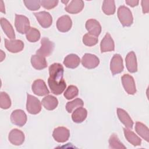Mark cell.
Instances as JSON below:
<instances>
[{
	"instance_id": "cell-1",
	"label": "cell",
	"mask_w": 149,
	"mask_h": 149,
	"mask_svg": "<svg viewBox=\"0 0 149 149\" xmlns=\"http://www.w3.org/2000/svg\"><path fill=\"white\" fill-rule=\"evenodd\" d=\"M49 77L48 84L52 92L55 95H60L66 87V83L63 79L64 69L59 63H54L49 67Z\"/></svg>"
},
{
	"instance_id": "cell-2",
	"label": "cell",
	"mask_w": 149,
	"mask_h": 149,
	"mask_svg": "<svg viewBox=\"0 0 149 149\" xmlns=\"http://www.w3.org/2000/svg\"><path fill=\"white\" fill-rule=\"evenodd\" d=\"M118 17L123 27H129L133 22V17L130 10L125 5L120 6L117 12Z\"/></svg>"
},
{
	"instance_id": "cell-3",
	"label": "cell",
	"mask_w": 149,
	"mask_h": 149,
	"mask_svg": "<svg viewBox=\"0 0 149 149\" xmlns=\"http://www.w3.org/2000/svg\"><path fill=\"white\" fill-rule=\"evenodd\" d=\"M15 26L17 32L20 34L26 33L30 29V21L29 19L22 15H15Z\"/></svg>"
},
{
	"instance_id": "cell-4",
	"label": "cell",
	"mask_w": 149,
	"mask_h": 149,
	"mask_svg": "<svg viewBox=\"0 0 149 149\" xmlns=\"http://www.w3.org/2000/svg\"><path fill=\"white\" fill-rule=\"evenodd\" d=\"M54 47V42L47 37H43L41 40V47L36 51V54L43 57L49 56L52 53Z\"/></svg>"
},
{
	"instance_id": "cell-5",
	"label": "cell",
	"mask_w": 149,
	"mask_h": 149,
	"mask_svg": "<svg viewBox=\"0 0 149 149\" xmlns=\"http://www.w3.org/2000/svg\"><path fill=\"white\" fill-rule=\"evenodd\" d=\"M26 109L29 113L33 115L38 113L41 110V104L40 100L28 93L27 94Z\"/></svg>"
},
{
	"instance_id": "cell-6",
	"label": "cell",
	"mask_w": 149,
	"mask_h": 149,
	"mask_svg": "<svg viewBox=\"0 0 149 149\" xmlns=\"http://www.w3.org/2000/svg\"><path fill=\"white\" fill-rule=\"evenodd\" d=\"M122 83L126 92L130 95H134L136 93V88L134 78L129 74H123L122 77Z\"/></svg>"
},
{
	"instance_id": "cell-7",
	"label": "cell",
	"mask_w": 149,
	"mask_h": 149,
	"mask_svg": "<svg viewBox=\"0 0 149 149\" xmlns=\"http://www.w3.org/2000/svg\"><path fill=\"white\" fill-rule=\"evenodd\" d=\"M124 69L123 59L120 54H115L112 58L110 62V70L112 74H115L120 73Z\"/></svg>"
},
{
	"instance_id": "cell-8",
	"label": "cell",
	"mask_w": 149,
	"mask_h": 149,
	"mask_svg": "<svg viewBox=\"0 0 149 149\" xmlns=\"http://www.w3.org/2000/svg\"><path fill=\"white\" fill-rule=\"evenodd\" d=\"M27 115L24 111L22 109L14 110L10 115L11 122L18 126L22 127L27 122Z\"/></svg>"
},
{
	"instance_id": "cell-9",
	"label": "cell",
	"mask_w": 149,
	"mask_h": 149,
	"mask_svg": "<svg viewBox=\"0 0 149 149\" xmlns=\"http://www.w3.org/2000/svg\"><path fill=\"white\" fill-rule=\"evenodd\" d=\"M52 137L58 143H65L70 137V131L65 127L59 126L54 129Z\"/></svg>"
},
{
	"instance_id": "cell-10",
	"label": "cell",
	"mask_w": 149,
	"mask_h": 149,
	"mask_svg": "<svg viewBox=\"0 0 149 149\" xmlns=\"http://www.w3.org/2000/svg\"><path fill=\"white\" fill-rule=\"evenodd\" d=\"M31 89L34 94L38 96L47 95L49 93L45 81L40 79L34 81L31 86Z\"/></svg>"
},
{
	"instance_id": "cell-11",
	"label": "cell",
	"mask_w": 149,
	"mask_h": 149,
	"mask_svg": "<svg viewBox=\"0 0 149 149\" xmlns=\"http://www.w3.org/2000/svg\"><path fill=\"white\" fill-rule=\"evenodd\" d=\"M81 62L84 68L91 69L98 66L100 63V59L94 54L86 53L83 56Z\"/></svg>"
},
{
	"instance_id": "cell-12",
	"label": "cell",
	"mask_w": 149,
	"mask_h": 149,
	"mask_svg": "<svg viewBox=\"0 0 149 149\" xmlns=\"http://www.w3.org/2000/svg\"><path fill=\"white\" fill-rule=\"evenodd\" d=\"M40 26L43 28H48L52 23V17L49 12L41 11L33 13Z\"/></svg>"
},
{
	"instance_id": "cell-13",
	"label": "cell",
	"mask_w": 149,
	"mask_h": 149,
	"mask_svg": "<svg viewBox=\"0 0 149 149\" xmlns=\"http://www.w3.org/2000/svg\"><path fill=\"white\" fill-rule=\"evenodd\" d=\"M5 47L8 51L12 53H17L22 51L24 48V42L20 40L4 39Z\"/></svg>"
},
{
	"instance_id": "cell-14",
	"label": "cell",
	"mask_w": 149,
	"mask_h": 149,
	"mask_svg": "<svg viewBox=\"0 0 149 149\" xmlns=\"http://www.w3.org/2000/svg\"><path fill=\"white\" fill-rule=\"evenodd\" d=\"M9 141L15 146H20L24 141L25 137L23 132L17 129H12L9 133Z\"/></svg>"
},
{
	"instance_id": "cell-15",
	"label": "cell",
	"mask_w": 149,
	"mask_h": 149,
	"mask_svg": "<svg viewBox=\"0 0 149 149\" xmlns=\"http://www.w3.org/2000/svg\"><path fill=\"white\" fill-rule=\"evenodd\" d=\"M72 26V21L68 15H63L56 21V27L61 32L66 33L69 31Z\"/></svg>"
},
{
	"instance_id": "cell-16",
	"label": "cell",
	"mask_w": 149,
	"mask_h": 149,
	"mask_svg": "<svg viewBox=\"0 0 149 149\" xmlns=\"http://www.w3.org/2000/svg\"><path fill=\"white\" fill-rule=\"evenodd\" d=\"M85 26L88 33L94 36L98 37L101 32V26L99 22L95 19H90L87 20Z\"/></svg>"
},
{
	"instance_id": "cell-17",
	"label": "cell",
	"mask_w": 149,
	"mask_h": 149,
	"mask_svg": "<svg viewBox=\"0 0 149 149\" xmlns=\"http://www.w3.org/2000/svg\"><path fill=\"white\" fill-rule=\"evenodd\" d=\"M101 52L113 51L115 50L114 41L109 33H106L100 43Z\"/></svg>"
},
{
	"instance_id": "cell-18",
	"label": "cell",
	"mask_w": 149,
	"mask_h": 149,
	"mask_svg": "<svg viewBox=\"0 0 149 149\" xmlns=\"http://www.w3.org/2000/svg\"><path fill=\"white\" fill-rule=\"evenodd\" d=\"M84 6V3L82 0H72L66 5L65 9L69 13L76 14L83 10Z\"/></svg>"
},
{
	"instance_id": "cell-19",
	"label": "cell",
	"mask_w": 149,
	"mask_h": 149,
	"mask_svg": "<svg viewBox=\"0 0 149 149\" xmlns=\"http://www.w3.org/2000/svg\"><path fill=\"white\" fill-rule=\"evenodd\" d=\"M126 66L130 73H135L137 71V62L135 53L133 51L129 52L125 58Z\"/></svg>"
},
{
	"instance_id": "cell-20",
	"label": "cell",
	"mask_w": 149,
	"mask_h": 149,
	"mask_svg": "<svg viewBox=\"0 0 149 149\" xmlns=\"http://www.w3.org/2000/svg\"><path fill=\"white\" fill-rule=\"evenodd\" d=\"M117 115L120 121L127 128L132 129L133 126V122L128 113L123 109L117 108Z\"/></svg>"
},
{
	"instance_id": "cell-21",
	"label": "cell",
	"mask_w": 149,
	"mask_h": 149,
	"mask_svg": "<svg viewBox=\"0 0 149 149\" xmlns=\"http://www.w3.org/2000/svg\"><path fill=\"white\" fill-rule=\"evenodd\" d=\"M87 111L82 107L76 108L73 111L72 114V120L77 123L83 122L87 118Z\"/></svg>"
},
{
	"instance_id": "cell-22",
	"label": "cell",
	"mask_w": 149,
	"mask_h": 149,
	"mask_svg": "<svg viewBox=\"0 0 149 149\" xmlns=\"http://www.w3.org/2000/svg\"><path fill=\"white\" fill-rule=\"evenodd\" d=\"M80 59L78 55L74 54L68 55L64 59L63 64L68 68L70 69L76 68L80 64Z\"/></svg>"
},
{
	"instance_id": "cell-23",
	"label": "cell",
	"mask_w": 149,
	"mask_h": 149,
	"mask_svg": "<svg viewBox=\"0 0 149 149\" xmlns=\"http://www.w3.org/2000/svg\"><path fill=\"white\" fill-rule=\"evenodd\" d=\"M31 63L33 67L37 70H41L47 66V62L45 57L37 54L31 56Z\"/></svg>"
},
{
	"instance_id": "cell-24",
	"label": "cell",
	"mask_w": 149,
	"mask_h": 149,
	"mask_svg": "<svg viewBox=\"0 0 149 149\" xmlns=\"http://www.w3.org/2000/svg\"><path fill=\"white\" fill-rule=\"evenodd\" d=\"M41 103L46 109L52 111L57 107L58 101L55 97L52 95H48L42 98Z\"/></svg>"
},
{
	"instance_id": "cell-25",
	"label": "cell",
	"mask_w": 149,
	"mask_h": 149,
	"mask_svg": "<svg viewBox=\"0 0 149 149\" xmlns=\"http://www.w3.org/2000/svg\"><path fill=\"white\" fill-rule=\"evenodd\" d=\"M1 26L5 33V34L11 40H15V33L14 29L12 24L9 22L4 17L1 18Z\"/></svg>"
},
{
	"instance_id": "cell-26",
	"label": "cell",
	"mask_w": 149,
	"mask_h": 149,
	"mask_svg": "<svg viewBox=\"0 0 149 149\" xmlns=\"http://www.w3.org/2000/svg\"><path fill=\"white\" fill-rule=\"evenodd\" d=\"M123 132L126 139L133 146H139L141 145V139L138 136H137L133 131L127 128H123Z\"/></svg>"
},
{
	"instance_id": "cell-27",
	"label": "cell",
	"mask_w": 149,
	"mask_h": 149,
	"mask_svg": "<svg viewBox=\"0 0 149 149\" xmlns=\"http://www.w3.org/2000/svg\"><path fill=\"white\" fill-rule=\"evenodd\" d=\"M135 130L137 133L146 141H149V130L148 128L143 123L137 122L135 125Z\"/></svg>"
},
{
	"instance_id": "cell-28",
	"label": "cell",
	"mask_w": 149,
	"mask_h": 149,
	"mask_svg": "<svg viewBox=\"0 0 149 149\" xmlns=\"http://www.w3.org/2000/svg\"><path fill=\"white\" fill-rule=\"evenodd\" d=\"M115 3L113 0H104L102 2V10L107 15H112L115 12Z\"/></svg>"
},
{
	"instance_id": "cell-29",
	"label": "cell",
	"mask_w": 149,
	"mask_h": 149,
	"mask_svg": "<svg viewBox=\"0 0 149 149\" xmlns=\"http://www.w3.org/2000/svg\"><path fill=\"white\" fill-rule=\"evenodd\" d=\"M26 37L29 42H37L40 38V31L34 27H30L29 30L26 33Z\"/></svg>"
},
{
	"instance_id": "cell-30",
	"label": "cell",
	"mask_w": 149,
	"mask_h": 149,
	"mask_svg": "<svg viewBox=\"0 0 149 149\" xmlns=\"http://www.w3.org/2000/svg\"><path fill=\"white\" fill-rule=\"evenodd\" d=\"M84 105V102L83 100L79 98H76L72 101L68 102L66 105V110L69 113L72 112L76 108L83 107Z\"/></svg>"
},
{
	"instance_id": "cell-31",
	"label": "cell",
	"mask_w": 149,
	"mask_h": 149,
	"mask_svg": "<svg viewBox=\"0 0 149 149\" xmlns=\"http://www.w3.org/2000/svg\"><path fill=\"white\" fill-rule=\"evenodd\" d=\"M109 144L110 148L125 149L126 147L120 141L117 135L115 133L111 134L109 139Z\"/></svg>"
},
{
	"instance_id": "cell-32",
	"label": "cell",
	"mask_w": 149,
	"mask_h": 149,
	"mask_svg": "<svg viewBox=\"0 0 149 149\" xmlns=\"http://www.w3.org/2000/svg\"><path fill=\"white\" fill-rule=\"evenodd\" d=\"M11 106V100L9 95L5 92L0 93V107L3 109H7Z\"/></svg>"
},
{
	"instance_id": "cell-33",
	"label": "cell",
	"mask_w": 149,
	"mask_h": 149,
	"mask_svg": "<svg viewBox=\"0 0 149 149\" xmlns=\"http://www.w3.org/2000/svg\"><path fill=\"white\" fill-rule=\"evenodd\" d=\"M79 90L77 87L73 85H70L68 87L63 95L67 100H71L78 95Z\"/></svg>"
},
{
	"instance_id": "cell-34",
	"label": "cell",
	"mask_w": 149,
	"mask_h": 149,
	"mask_svg": "<svg viewBox=\"0 0 149 149\" xmlns=\"http://www.w3.org/2000/svg\"><path fill=\"white\" fill-rule=\"evenodd\" d=\"M98 39L97 37L91 35L89 33L85 34L83 37V42L86 46H94L98 43Z\"/></svg>"
},
{
	"instance_id": "cell-35",
	"label": "cell",
	"mask_w": 149,
	"mask_h": 149,
	"mask_svg": "<svg viewBox=\"0 0 149 149\" xmlns=\"http://www.w3.org/2000/svg\"><path fill=\"white\" fill-rule=\"evenodd\" d=\"M26 7L30 10H37L40 8V1H23Z\"/></svg>"
},
{
	"instance_id": "cell-36",
	"label": "cell",
	"mask_w": 149,
	"mask_h": 149,
	"mask_svg": "<svg viewBox=\"0 0 149 149\" xmlns=\"http://www.w3.org/2000/svg\"><path fill=\"white\" fill-rule=\"evenodd\" d=\"M58 2V0H42L40 1V5L47 9H51L56 6Z\"/></svg>"
},
{
	"instance_id": "cell-37",
	"label": "cell",
	"mask_w": 149,
	"mask_h": 149,
	"mask_svg": "<svg viewBox=\"0 0 149 149\" xmlns=\"http://www.w3.org/2000/svg\"><path fill=\"white\" fill-rule=\"evenodd\" d=\"M149 1H141V6L143 13H147L149 12Z\"/></svg>"
},
{
	"instance_id": "cell-38",
	"label": "cell",
	"mask_w": 149,
	"mask_h": 149,
	"mask_svg": "<svg viewBox=\"0 0 149 149\" xmlns=\"http://www.w3.org/2000/svg\"><path fill=\"white\" fill-rule=\"evenodd\" d=\"M125 2L127 5L130 6L131 7H134L138 5L139 1L135 0H126L125 1Z\"/></svg>"
},
{
	"instance_id": "cell-39",
	"label": "cell",
	"mask_w": 149,
	"mask_h": 149,
	"mask_svg": "<svg viewBox=\"0 0 149 149\" xmlns=\"http://www.w3.org/2000/svg\"><path fill=\"white\" fill-rule=\"evenodd\" d=\"M0 10L1 12L5 13V6L3 5V2L2 1H0Z\"/></svg>"
}]
</instances>
